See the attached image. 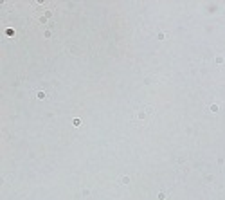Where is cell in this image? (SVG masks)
I'll list each match as a JSON object with an SVG mask.
<instances>
[{"instance_id": "6", "label": "cell", "mask_w": 225, "mask_h": 200, "mask_svg": "<svg viewBox=\"0 0 225 200\" xmlns=\"http://www.w3.org/2000/svg\"><path fill=\"white\" fill-rule=\"evenodd\" d=\"M72 124H74V126H81V119H78V117H76V119L72 121Z\"/></svg>"}, {"instance_id": "4", "label": "cell", "mask_w": 225, "mask_h": 200, "mask_svg": "<svg viewBox=\"0 0 225 200\" xmlns=\"http://www.w3.org/2000/svg\"><path fill=\"white\" fill-rule=\"evenodd\" d=\"M214 63H216V65H225L223 56H216V58H214Z\"/></svg>"}, {"instance_id": "7", "label": "cell", "mask_w": 225, "mask_h": 200, "mask_svg": "<svg viewBox=\"0 0 225 200\" xmlns=\"http://www.w3.org/2000/svg\"><path fill=\"white\" fill-rule=\"evenodd\" d=\"M166 198V193H159V200H164Z\"/></svg>"}, {"instance_id": "1", "label": "cell", "mask_w": 225, "mask_h": 200, "mask_svg": "<svg viewBox=\"0 0 225 200\" xmlns=\"http://www.w3.org/2000/svg\"><path fill=\"white\" fill-rule=\"evenodd\" d=\"M155 115V108L151 105H139L132 114V123L137 126H146Z\"/></svg>"}, {"instance_id": "2", "label": "cell", "mask_w": 225, "mask_h": 200, "mask_svg": "<svg viewBox=\"0 0 225 200\" xmlns=\"http://www.w3.org/2000/svg\"><path fill=\"white\" fill-rule=\"evenodd\" d=\"M209 110L213 112V114H216V112H220V103H213V105L209 106Z\"/></svg>"}, {"instance_id": "3", "label": "cell", "mask_w": 225, "mask_h": 200, "mask_svg": "<svg viewBox=\"0 0 225 200\" xmlns=\"http://www.w3.org/2000/svg\"><path fill=\"white\" fill-rule=\"evenodd\" d=\"M119 182L126 186V184H130V177H128V175H123V177H119Z\"/></svg>"}, {"instance_id": "5", "label": "cell", "mask_w": 225, "mask_h": 200, "mask_svg": "<svg viewBox=\"0 0 225 200\" xmlns=\"http://www.w3.org/2000/svg\"><path fill=\"white\" fill-rule=\"evenodd\" d=\"M36 97H38V99H45V97H47V94H45L43 90H38V92H36Z\"/></svg>"}]
</instances>
